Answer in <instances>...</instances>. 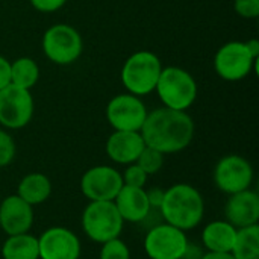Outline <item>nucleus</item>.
<instances>
[{
	"label": "nucleus",
	"instance_id": "1",
	"mask_svg": "<svg viewBox=\"0 0 259 259\" xmlns=\"http://www.w3.org/2000/svg\"><path fill=\"white\" fill-rule=\"evenodd\" d=\"M140 134L147 147L170 155L190 146L194 137V123L187 111L164 106L147 114Z\"/></svg>",
	"mask_w": 259,
	"mask_h": 259
},
{
	"label": "nucleus",
	"instance_id": "2",
	"mask_svg": "<svg viewBox=\"0 0 259 259\" xmlns=\"http://www.w3.org/2000/svg\"><path fill=\"white\" fill-rule=\"evenodd\" d=\"M159 211L164 223L187 232L200 225L205 202L197 188L188 184H176L164 191Z\"/></svg>",
	"mask_w": 259,
	"mask_h": 259
},
{
	"label": "nucleus",
	"instance_id": "3",
	"mask_svg": "<svg viewBox=\"0 0 259 259\" xmlns=\"http://www.w3.org/2000/svg\"><path fill=\"white\" fill-rule=\"evenodd\" d=\"M161 71V59L149 50H140L126 59L120 74L121 83L131 94L141 97L155 91Z\"/></svg>",
	"mask_w": 259,
	"mask_h": 259
},
{
	"label": "nucleus",
	"instance_id": "4",
	"mask_svg": "<svg viewBox=\"0 0 259 259\" xmlns=\"http://www.w3.org/2000/svg\"><path fill=\"white\" fill-rule=\"evenodd\" d=\"M155 91L165 108L176 111H187L197 99L194 77L181 67L162 68Z\"/></svg>",
	"mask_w": 259,
	"mask_h": 259
},
{
	"label": "nucleus",
	"instance_id": "5",
	"mask_svg": "<svg viewBox=\"0 0 259 259\" xmlns=\"http://www.w3.org/2000/svg\"><path fill=\"white\" fill-rule=\"evenodd\" d=\"M124 222L112 200L90 202L82 212V229L94 243L103 244L118 238Z\"/></svg>",
	"mask_w": 259,
	"mask_h": 259
},
{
	"label": "nucleus",
	"instance_id": "6",
	"mask_svg": "<svg viewBox=\"0 0 259 259\" xmlns=\"http://www.w3.org/2000/svg\"><path fill=\"white\" fill-rule=\"evenodd\" d=\"M144 252L150 259H184L190 252V243L184 231L168 223H158L144 238Z\"/></svg>",
	"mask_w": 259,
	"mask_h": 259
},
{
	"label": "nucleus",
	"instance_id": "7",
	"mask_svg": "<svg viewBox=\"0 0 259 259\" xmlns=\"http://www.w3.org/2000/svg\"><path fill=\"white\" fill-rule=\"evenodd\" d=\"M42 52L55 64L68 65L82 55L83 42L80 33L70 24H53L44 32Z\"/></svg>",
	"mask_w": 259,
	"mask_h": 259
},
{
	"label": "nucleus",
	"instance_id": "8",
	"mask_svg": "<svg viewBox=\"0 0 259 259\" xmlns=\"http://www.w3.org/2000/svg\"><path fill=\"white\" fill-rule=\"evenodd\" d=\"M33 99L29 90L8 85L0 90V124L6 129H21L33 117Z\"/></svg>",
	"mask_w": 259,
	"mask_h": 259
},
{
	"label": "nucleus",
	"instance_id": "9",
	"mask_svg": "<svg viewBox=\"0 0 259 259\" xmlns=\"http://www.w3.org/2000/svg\"><path fill=\"white\" fill-rule=\"evenodd\" d=\"M256 61L258 59L250 55L246 42L231 41L222 46L215 53L214 68L222 79L237 82L250 74Z\"/></svg>",
	"mask_w": 259,
	"mask_h": 259
},
{
	"label": "nucleus",
	"instance_id": "10",
	"mask_svg": "<svg viewBox=\"0 0 259 259\" xmlns=\"http://www.w3.org/2000/svg\"><path fill=\"white\" fill-rule=\"evenodd\" d=\"M147 114L143 100L131 93L115 96L106 106V120L114 131L140 132Z\"/></svg>",
	"mask_w": 259,
	"mask_h": 259
},
{
	"label": "nucleus",
	"instance_id": "11",
	"mask_svg": "<svg viewBox=\"0 0 259 259\" xmlns=\"http://www.w3.org/2000/svg\"><path fill=\"white\" fill-rule=\"evenodd\" d=\"M214 182L222 193L229 196L249 190L253 182V167L243 156L228 155L217 162Z\"/></svg>",
	"mask_w": 259,
	"mask_h": 259
},
{
	"label": "nucleus",
	"instance_id": "12",
	"mask_svg": "<svg viewBox=\"0 0 259 259\" xmlns=\"http://www.w3.org/2000/svg\"><path fill=\"white\" fill-rule=\"evenodd\" d=\"M121 187V173L111 165L91 167L80 179V191L90 202L114 200Z\"/></svg>",
	"mask_w": 259,
	"mask_h": 259
},
{
	"label": "nucleus",
	"instance_id": "13",
	"mask_svg": "<svg viewBox=\"0 0 259 259\" xmlns=\"http://www.w3.org/2000/svg\"><path fill=\"white\" fill-rule=\"evenodd\" d=\"M38 252L39 259H79L80 241L70 229L53 226L38 237Z\"/></svg>",
	"mask_w": 259,
	"mask_h": 259
},
{
	"label": "nucleus",
	"instance_id": "14",
	"mask_svg": "<svg viewBox=\"0 0 259 259\" xmlns=\"http://www.w3.org/2000/svg\"><path fill=\"white\" fill-rule=\"evenodd\" d=\"M33 225V206L17 194L8 196L0 203V229L8 235L26 234Z\"/></svg>",
	"mask_w": 259,
	"mask_h": 259
},
{
	"label": "nucleus",
	"instance_id": "15",
	"mask_svg": "<svg viewBox=\"0 0 259 259\" xmlns=\"http://www.w3.org/2000/svg\"><path fill=\"white\" fill-rule=\"evenodd\" d=\"M225 217L235 229L258 225L259 196L250 188L231 194L225 205Z\"/></svg>",
	"mask_w": 259,
	"mask_h": 259
},
{
	"label": "nucleus",
	"instance_id": "16",
	"mask_svg": "<svg viewBox=\"0 0 259 259\" xmlns=\"http://www.w3.org/2000/svg\"><path fill=\"white\" fill-rule=\"evenodd\" d=\"M146 143L140 132L114 131L106 141V155L117 164H134L144 150Z\"/></svg>",
	"mask_w": 259,
	"mask_h": 259
},
{
	"label": "nucleus",
	"instance_id": "17",
	"mask_svg": "<svg viewBox=\"0 0 259 259\" xmlns=\"http://www.w3.org/2000/svg\"><path fill=\"white\" fill-rule=\"evenodd\" d=\"M117 211L120 212L123 222L127 223H141L144 222L152 211L147 193L144 188H135L123 185L115 199L112 200Z\"/></svg>",
	"mask_w": 259,
	"mask_h": 259
},
{
	"label": "nucleus",
	"instance_id": "18",
	"mask_svg": "<svg viewBox=\"0 0 259 259\" xmlns=\"http://www.w3.org/2000/svg\"><path fill=\"white\" fill-rule=\"evenodd\" d=\"M237 231L229 222L226 220H215L206 225L202 231V243L208 252L217 253H231Z\"/></svg>",
	"mask_w": 259,
	"mask_h": 259
},
{
	"label": "nucleus",
	"instance_id": "19",
	"mask_svg": "<svg viewBox=\"0 0 259 259\" xmlns=\"http://www.w3.org/2000/svg\"><path fill=\"white\" fill-rule=\"evenodd\" d=\"M52 182L42 173H29L26 175L17 188V196L21 197L30 206L44 203L52 194Z\"/></svg>",
	"mask_w": 259,
	"mask_h": 259
},
{
	"label": "nucleus",
	"instance_id": "20",
	"mask_svg": "<svg viewBox=\"0 0 259 259\" xmlns=\"http://www.w3.org/2000/svg\"><path fill=\"white\" fill-rule=\"evenodd\" d=\"M3 259H39L38 237L26 234L11 235L2 246Z\"/></svg>",
	"mask_w": 259,
	"mask_h": 259
},
{
	"label": "nucleus",
	"instance_id": "21",
	"mask_svg": "<svg viewBox=\"0 0 259 259\" xmlns=\"http://www.w3.org/2000/svg\"><path fill=\"white\" fill-rule=\"evenodd\" d=\"M234 259H259V226H247L237 231L235 243L231 250Z\"/></svg>",
	"mask_w": 259,
	"mask_h": 259
},
{
	"label": "nucleus",
	"instance_id": "22",
	"mask_svg": "<svg viewBox=\"0 0 259 259\" xmlns=\"http://www.w3.org/2000/svg\"><path fill=\"white\" fill-rule=\"evenodd\" d=\"M39 79V67L32 58H18L11 62V83L29 90L36 85Z\"/></svg>",
	"mask_w": 259,
	"mask_h": 259
},
{
	"label": "nucleus",
	"instance_id": "23",
	"mask_svg": "<svg viewBox=\"0 0 259 259\" xmlns=\"http://www.w3.org/2000/svg\"><path fill=\"white\" fill-rule=\"evenodd\" d=\"M137 164L150 176L158 173L162 165H164V155L152 147H144V150L141 152V155L137 159Z\"/></svg>",
	"mask_w": 259,
	"mask_h": 259
},
{
	"label": "nucleus",
	"instance_id": "24",
	"mask_svg": "<svg viewBox=\"0 0 259 259\" xmlns=\"http://www.w3.org/2000/svg\"><path fill=\"white\" fill-rule=\"evenodd\" d=\"M100 259H131V250L127 244L118 237L102 244Z\"/></svg>",
	"mask_w": 259,
	"mask_h": 259
},
{
	"label": "nucleus",
	"instance_id": "25",
	"mask_svg": "<svg viewBox=\"0 0 259 259\" xmlns=\"http://www.w3.org/2000/svg\"><path fill=\"white\" fill-rule=\"evenodd\" d=\"M147 178H149V175L137 162L127 164L126 170L121 173L123 185L135 187V188H144L147 184Z\"/></svg>",
	"mask_w": 259,
	"mask_h": 259
},
{
	"label": "nucleus",
	"instance_id": "26",
	"mask_svg": "<svg viewBox=\"0 0 259 259\" xmlns=\"http://www.w3.org/2000/svg\"><path fill=\"white\" fill-rule=\"evenodd\" d=\"M15 141L8 132L0 129V167L9 165L15 158Z\"/></svg>",
	"mask_w": 259,
	"mask_h": 259
},
{
	"label": "nucleus",
	"instance_id": "27",
	"mask_svg": "<svg viewBox=\"0 0 259 259\" xmlns=\"http://www.w3.org/2000/svg\"><path fill=\"white\" fill-rule=\"evenodd\" d=\"M235 11L244 18H256L259 15V0H235Z\"/></svg>",
	"mask_w": 259,
	"mask_h": 259
},
{
	"label": "nucleus",
	"instance_id": "28",
	"mask_svg": "<svg viewBox=\"0 0 259 259\" xmlns=\"http://www.w3.org/2000/svg\"><path fill=\"white\" fill-rule=\"evenodd\" d=\"M65 3H67V0H30V5L36 11L44 12V14L55 12V11L61 9Z\"/></svg>",
	"mask_w": 259,
	"mask_h": 259
},
{
	"label": "nucleus",
	"instance_id": "29",
	"mask_svg": "<svg viewBox=\"0 0 259 259\" xmlns=\"http://www.w3.org/2000/svg\"><path fill=\"white\" fill-rule=\"evenodd\" d=\"M11 85V62L0 56V90Z\"/></svg>",
	"mask_w": 259,
	"mask_h": 259
},
{
	"label": "nucleus",
	"instance_id": "30",
	"mask_svg": "<svg viewBox=\"0 0 259 259\" xmlns=\"http://www.w3.org/2000/svg\"><path fill=\"white\" fill-rule=\"evenodd\" d=\"M164 191H165V190H161V188H158V187H153V188H150V190H146L147 199H149L152 208H158V209H159L161 202H162V199H164Z\"/></svg>",
	"mask_w": 259,
	"mask_h": 259
},
{
	"label": "nucleus",
	"instance_id": "31",
	"mask_svg": "<svg viewBox=\"0 0 259 259\" xmlns=\"http://www.w3.org/2000/svg\"><path fill=\"white\" fill-rule=\"evenodd\" d=\"M246 46H247V49H249L250 55H252L255 59H258L259 58V41L258 39H249V41L246 42Z\"/></svg>",
	"mask_w": 259,
	"mask_h": 259
},
{
	"label": "nucleus",
	"instance_id": "32",
	"mask_svg": "<svg viewBox=\"0 0 259 259\" xmlns=\"http://www.w3.org/2000/svg\"><path fill=\"white\" fill-rule=\"evenodd\" d=\"M200 259H234L231 253H217V252H206Z\"/></svg>",
	"mask_w": 259,
	"mask_h": 259
}]
</instances>
